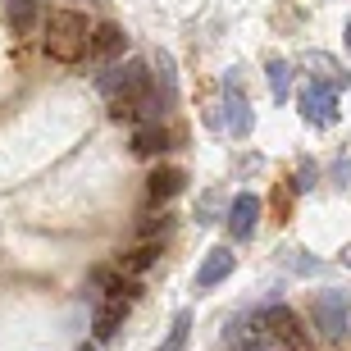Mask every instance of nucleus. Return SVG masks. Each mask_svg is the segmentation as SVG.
Here are the masks:
<instances>
[{"instance_id": "nucleus-1", "label": "nucleus", "mask_w": 351, "mask_h": 351, "mask_svg": "<svg viewBox=\"0 0 351 351\" xmlns=\"http://www.w3.org/2000/svg\"><path fill=\"white\" fill-rule=\"evenodd\" d=\"M41 41H46V55H51V60L73 64V60H82V55L91 51V27L78 10H55L51 19H46V37Z\"/></svg>"}, {"instance_id": "nucleus-2", "label": "nucleus", "mask_w": 351, "mask_h": 351, "mask_svg": "<svg viewBox=\"0 0 351 351\" xmlns=\"http://www.w3.org/2000/svg\"><path fill=\"white\" fill-rule=\"evenodd\" d=\"M311 315H315V328H319L328 342H342L351 333V301H347V292H319V297L311 301Z\"/></svg>"}, {"instance_id": "nucleus-3", "label": "nucleus", "mask_w": 351, "mask_h": 351, "mask_svg": "<svg viewBox=\"0 0 351 351\" xmlns=\"http://www.w3.org/2000/svg\"><path fill=\"white\" fill-rule=\"evenodd\" d=\"M301 105V119L311 123V128H333L338 123V91L333 87H319V82H306L297 96Z\"/></svg>"}, {"instance_id": "nucleus-4", "label": "nucleus", "mask_w": 351, "mask_h": 351, "mask_svg": "<svg viewBox=\"0 0 351 351\" xmlns=\"http://www.w3.org/2000/svg\"><path fill=\"white\" fill-rule=\"evenodd\" d=\"M269 342H274V333L265 324V315H237L228 324V347L233 351H265Z\"/></svg>"}, {"instance_id": "nucleus-5", "label": "nucleus", "mask_w": 351, "mask_h": 351, "mask_svg": "<svg viewBox=\"0 0 351 351\" xmlns=\"http://www.w3.org/2000/svg\"><path fill=\"white\" fill-rule=\"evenodd\" d=\"M265 324H269L274 342H283L287 351H311V342H306V328H301V319L287 306H269L265 311Z\"/></svg>"}, {"instance_id": "nucleus-6", "label": "nucleus", "mask_w": 351, "mask_h": 351, "mask_svg": "<svg viewBox=\"0 0 351 351\" xmlns=\"http://www.w3.org/2000/svg\"><path fill=\"white\" fill-rule=\"evenodd\" d=\"M301 69H306L311 82H319V87H333V91L351 87V73L333 60V55H324V51H306V55H301Z\"/></svg>"}, {"instance_id": "nucleus-7", "label": "nucleus", "mask_w": 351, "mask_h": 351, "mask_svg": "<svg viewBox=\"0 0 351 351\" xmlns=\"http://www.w3.org/2000/svg\"><path fill=\"white\" fill-rule=\"evenodd\" d=\"M233 265H237L233 247H215V251H206V261H201V269H196V287H201V292L219 287L223 278L233 274Z\"/></svg>"}, {"instance_id": "nucleus-8", "label": "nucleus", "mask_w": 351, "mask_h": 351, "mask_svg": "<svg viewBox=\"0 0 351 351\" xmlns=\"http://www.w3.org/2000/svg\"><path fill=\"white\" fill-rule=\"evenodd\" d=\"M256 219H261V196H233V206H228V233L237 237V242H247L251 233H256Z\"/></svg>"}, {"instance_id": "nucleus-9", "label": "nucleus", "mask_w": 351, "mask_h": 351, "mask_svg": "<svg viewBox=\"0 0 351 351\" xmlns=\"http://www.w3.org/2000/svg\"><path fill=\"white\" fill-rule=\"evenodd\" d=\"M223 110H228V114H223L228 132H233V137H247L251 132V105H247V96H242V87H237L233 78L223 82Z\"/></svg>"}, {"instance_id": "nucleus-10", "label": "nucleus", "mask_w": 351, "mask_h": 351, "mask_svg": "<svg viewBox=\"0 0 351 351\" xmlns=\"http://www.w3.org/2000/svg\"><path fill=\"white\" fill-rule=\"evenodd\" d=\"M173 146V132L165 128V123H137V132H132V151H137V156H165V151H169Z\"/></svg>"}, {"instance_id": "nucleus-11", "label": "nucleus", "mask_w": 351, "mask_h": 351, "mask_svg": "<svg viewBox=\"0 0 351 351\" xmlns=\"http://www.w3.org/2000/svg\"><path fill=\"white\" fill-rule=\"evenodd\" d=\"M182 187H187V173L173 169V165H165V169H156L151 178H146V196H151V201H169V196H178Z\"/></svg>"}, {"instance_id": "nucleus-12", "label": "nucleus", "mask_w": 351, "mask_h": 351, "mask_svg": "<svg viewBox=\"0 0 351 351\" xmlns=\"http://www.w3.org/2000/svg\"><path fill=\"white\" fill-rule=\"evenodd\" d=\"M128 46V37H123V27H114V23H101L96 32H91V51L87 55H96V60H110V55H119Z\"/></svg>"}, {"instance_id": "nucleus-13", "label": "nucleus", "mask_w": 351, "mask_h": 351, "mask_svg": "<svg viewBox=\"0 0 351 351\" xmlns=\"http://www.w3.org/2000/svg\"><path fill=\"white\" fill-rule=\"evenodd\" d=\"M5 5H10V27L19 37H27L37 27V0H5Z\"/></svg>"}, {"instance_id": "nucleus-14", "label": "nucleus", "mask_w": 351, "mask_h": 351, "mask_svg": "<svg viewBox=\"0 0 351 351\" xmlns=\"http://www.w3.org/2000/svg\"><path fill=\"white\" fill-rule=\"evenodd\" d=\"M187 333H192V311H178L169 324V338L160 342V351H182L187 347Z\"/></svg>"}, {"instance_id": "nucleus-15", "label": "nucleus", "mask_w": 351, "mask_h": 351, "mask_svg": "<svg viewBox=\"0 0 351 351\" xmlns=\"http://www.w3.org/2000/svg\"><path fill=\"white\" fill-rule=\"evenodd\" d=\"M269 91H274V101H287V87H292V64L287 60H269Z\"/></svg>"}, {"instance_id": "nucleus-16", "label": "nucleus", "mask_w": 351, "mask_h": 351, "mask_svg": "<svg viewBox=\"0 0 351 351\" xmlns=\"http://www.w3.org/2000/svg\"><path fill=\"white\" fill-rule=\"evenodd\" d=\"M151 265H156V247H137L128 261H123V274H142V269H151Z\"/></svg>"}, {"instance_id": "nucleus-17", "label": "nucleus", "mask_w": 351, "mask_h": 351, "mask_svg": "<svg viewBox=\"0 0 351 351\" xmlns=\"http://www.w3.org/2000/svg\"><path fill=\"white\" fill-rule=\"evenodd\" d=\"M315 178H319V169H315L311 160H306V165L297 169V182H292V187H297V192H311V187H315Z\"/></svg>"}, {"instance_id": "nucleus-18", "label": "nucleus", "mask_w": 351, "mask_h": 351, "mask_svg": "<svg viewBox=\"0 0 351 351\" xmlns=\"http://www.w3.org/2000/svg\"><path fill=\"white\" fill-rule=\"evenodd\" d=\"M342 265H347V269H351V242H347V247H342Z\"/></svg>"}, {"instance_id": "nucleus-19", "label": "nucleus", "mask_w": 351, "mask_h": 351, "mask_svg": "<svg viewBox=\"0 0 351 351\" xmlns=\"http://www.w3.org/2000/svg\"><path fill=\"white\" fill-rule=\"evenodd\" d=\"M347 51H351V23H347Z\"/></svg>"}, {"instance_id": "nucleus-20", "label": "nucleus", "mask_w": 351, "mask_h": 351, "mask_svg": "<svg viewBox=\"0 0 351 351\" xmlns=\"http://www.w3.org/2000/svg\"><path fill=\"white\" fill-rule=\"evenodd\" d=\"M82 351H91V347H82Z\"/></svg>"}]
</instances>
